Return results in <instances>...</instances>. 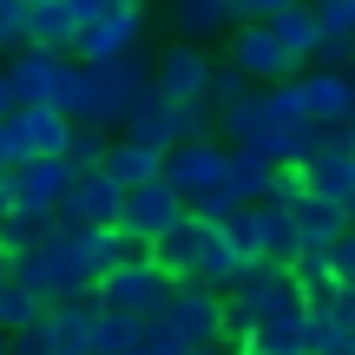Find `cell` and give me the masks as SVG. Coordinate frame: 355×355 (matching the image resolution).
Wrapping results in <instances>:
<instances>
[{
    "instance_id": "ffe728a7",
    "label": "cell",
    "mask_w": 355,
    "mask_h": 355,
    "mask_svg": "<svg viewBox=\"0 0 355 355\" xmlns=\"http://www.w3.org/2000/svg\"><path fill=\"white\" fill-rule=\"evenodd\" d=\"M290 217H296V250H322L329 237L349 230V211H336V204H322V198H296Z\"/></svg>"
},
{
    "instance_id": "4dcf8cb0",
    "label": "cell",
    "mask_w": 355,
    "mask_h": 355,
    "mask_svg": "<svg viewBox=\"0 0 355 355\" xmlns=\"http://www.w3.org/2000/svg\"><path fill=\"white\" fill-rule=\"evenodd\" d=\"M7 355H53V329H46V309H40L26 329L7 336Z\"/></svg>"
},
{
    "instance_id": "7402d4cb",
    "label": "cell",
    "mask_w": 355,
    "mask_h": 355,
    "mask_svg": "<svg viewBox=\"0 0 355 355\" xmlns=\"http://www.w3.org/2000/svg\"><path fill=\"white\" fill-rule=\"evenodd\" d=\"M92 296H66V303H46V329H53V349H79L86 355V336H92Z\"/></svg>"
},
{
    "instance_id": "ba28073f",
    "label": "cell",
    "mask_w": 355,
    "mask_h": 355,
    "mask_svg": "<svg viewBox=\"0 0 355 355\" xmlns=\"http://www.w3.org/2000/svg\"><path fill=\"white\" fill-rule=\"evenodd\" d=\"M112 224H119V184L105 171L73 178L60 211H53V230H112Z\"/></svg>"
},
{
    "instance_id": "44dd1931",
    "label": "cell",
    "mask_w": 355,
    "mask_h": 355,
    "mask_svg": "<svg viewBox=\"0 0 355 355\" xmlns=\"http://www.w3.org/2000/svg\"><path fill=\"white\" fill-rule=\"evenodd\" d=\"M270 33H277V46L290 53V66L303 73L309 60H316V46H322V33H316V20H309V7H283L277 20H263Z\"/></svg>"
},
{
    "instance_id": "f546056e",
    "label": "cell",
    "mask_w": 355,
    "mask_h": 355,
    "mask_svg": "<svg viewBox=\"0 0 355 355\" xmlns=\"http://www.w3.org/2000/svg\"><path fill=\"white\" fill-rule=\"evenodd\" d=\"M40 316V303L26 290H13L7 283V270H0V336H13V329H26V322Z\"/></svg>"
},
{
    "instance_id": "d6a6232c",
    "label": "cell",
    "mask_w": 355,
    "mask_h": 355,
    "mask_svg": "<svg viewBox=\"0 0 355 355\" xmlns=\"http://www.w3.org/2000/svg\"><path fill=\"white\" fill-rule=\"evenodd\" d=\"M263 198H277V204L309 198V191H303V171H296V165H277V171H270V191H263Z\"/></svg>"
},
{
    "instance_id": "2e32d148",
    "label": "cell",
    "mask_w": 355,
    "mask_h": 355,
    "mask_svg": "<svg viewBox=\"0 0 355 355\" xmlns=\"http://www.w3.org/2000/svg\"><path fill=\"white\" fill-rule=\"evenodd\" d=\"M191 257H198V217H178V224H165L158 237H145V263L158 270V277H191Z\"/></svg>"
},
{
    "instance_id": "4316f807",
    "label": "cell",
    "mask_w": 355,
    "mask_h": 355,
    "mask_svg": "<svg viewBox=\"0 0 355 355\" xmlns=\"http://www.w3.org/2000/svg\"><path fill=\"white\" fill-rule=\"evenodd\" d=\"M322 40H355V0H303Z\"/></svg>"
},
{
    "instance_id": "b9f144b4",
    "label": "cell",
    "mask_w": 355,
    "mask_h": 355,
    "mask_svg": "<svg viewBox=\"0 0 355 355\" xmlns=\"http://www.w3.org/2000/svg\"><path fill=\"white\" fill-rule=\"evenodd\" d=\"M33 7H46V0H20V13H33Z\"/></svg>"
},
{
    "instance_id": "7a4b0ae2",
    "label": "cell",
    "mask_w": 355,
    "mask_h": 355,
    "mask_svg": "<svg viewBox=\"0 0 355 355\" xmlns=\"http://www.w3.org/2000/svg\"><path fill=\"white\" fill-rule=\"evenodd\" d=\"M165 290H171V277H158L145 257H132V263H112L99 283H92V303H99V309H112V316L145 322V316H158Z\"/></svg>"
},
{
    "instance_id": "7dc6e473",
    "label": "cell",
    "mask_w": 355,
    "mask_h": 355,
    "mask_svg": "<svg viewBox=\"0 0 355 355\" xmlns=\"http://www.w3.org/2000/svg\"><path fill=\"white\" fill-rule=\"evenodd\" d=\"M237 355H250V349H237Z\"/></svg>"
},
{
    "instance_id": "74e56055",
    "label": "cell",
    "mask_w": 355,
    "mask_h": 355,
    "mask_svg": "<svg viewBox=\"0 0 355 355\" xmlns=\"http://www.w3.org/2000/svg\"><path fill=\"white\" fill-rule=\"evenodd\" d=\"M184 355H237V349H230V343H191Z\"/></svg>"
},
{
    "instance_id": "bcb514c9",
    "label": "cell",
    "mask_w": 355,
    "mask_h": 355,
    "mask_svg": "<svg viewBox=\"0 0 355 355\" xmlns=\"http://www.w3.org/2000/svg\"><path fill=\"white\" fill-rule=\"evenodd\" d=\"M230 13H237V0H230Z\"/></svg>"
},
{
    "instance_id": "8d00e7d4",
    "label": "cell",
    "mask_w": 355,
    "mask_h": 355,
    "mask_svg": "<svg viewBox=\"0 0 355 355\" xmlns=\"http://www.w3.org/2000/svg\"><path fill=\"white\" fill-rule=\"evenodd\" d=\"M60 7H66V20H73V26H92L112 0H60Z\"/></svg>"
},
{
    "instance_id": "3957f363",
    "label": "cell",
    "mask_w": 355,
    "mask_h": 355,
    "mask_svg": "<svg viewBox=\"0 0 355 355\" xmlns=\"http://www.w3.org/2000/svg\"><path fill=\"white\" fill-rule=\"evenodd\" d=\"M224 171H230V145L224 139H184V145H171L165 165H158V178L184 198V211L204 198V191L224 184Z\"/></svg>"
},
{
    "instance_id": "1f68e13d",
    "label": "cell",
    "mask_w": 355,
    "mask_h": 355,
    "mask_svg": "<svg viewBox=\"0 0 355 355\" xmlns=\"http://www.w3.org/2000/svg\"><path fill=\"white\" fill-rule=\"evenodd\" d=\"M322 263H329V277H336V283H349V277H355V237H349V230L322 243Z\"/></svg>"
},
{
    "instance_id": "4fadbf2b",
    "label": "cell",
    "mask_w": 355,
    "mask_h": 355,
    "mask_svg": "<svg viewBox=\"0 0 355 355\" xmlns=\"http://www.w3.org/2000/svg\"><path fill=\"white\" fill-rule=\"evenodd\" d=\"M243 349L250 355H309V309L303 303H283L270 316H257L243 329Z\"/></svg>"
},
{
    "instance_id": "5b68a950",
    "label": "cell",
    "mask_w": 355,
    "mask_h": 355,
    "mask_svg": "<svg viewBox=\"0 0 355 355\" xmlns=\"http://www.w3.org/2000/svg\"><path fill=\"white\" fill-rule=\"evenodd\" d=\"M224 60L237 66L250 86H283V79H296V66H290V53L277 46V33H270L263 20H243V26H230L224 33Z\"/></svg>"
},
{
    "instance_id": "f1b7e54d",
    "label": "cell",
    "mask_w": 355,
    "mask_h": 355,
    "mask_svg": "<svg viewBox=\"0 0 355 355\" xmlns=\"http://www.w3.org/2000/svg\"><path fill=\"white\" fill-rule=\"evenodd\" d=\"M309 355H355V329L329 316H309Z\"/></svg>"
},
{
    "instance_id": "9a60e30c",
    "label": "cell",
    "mask_w": 355,
    "mask_h": 355,
    "mask_svg": "<svg viewBox=\"0 0 355 355\" xmlns=\"http://www.w3.org/2000/svg\"><path fill=\"white\" fill-rule=\"evenodd\" d=\"M230 26H237L230 0H171V33L184 40V46H204V53H211Z\"/></svg>"
},
{
    "instance_id": "8fae6325",
    "label": "cell",
    "mask_w": 355,
    "mask_h": 355,
    "mask_svg": "<svg viewBox=\"0 0 355 355\" xmlns=\"http://www.w3.org/2000/svg\"><path fill=\"white\" fill-rule=\"evenodd\" d=\"M204 73H211V53L204 46L171 40V46L152 53V92L158 99H204Z\"/></svg>"
},
{
    "instance_id": "6da1fadb",
    "label": "cell",
    "mask_w": 355,
    "mask_h": 355,
    "mask_svg": "<svg viewBox=\"0 0 355 355\" xmlns=\"http://www.w3.org/2000/svg\"><path fill=\"white\" fill-rule=\"evenodd\" d=\"M92 73V112H86V125H99V132H119V119L139 105V92L152 86V60L145 53H125V60H105V66H86Z\"/></svg>"
},
{
    "instance_id": "cb8c5ba5",
    "label": "cell",
    "mask_w": 355,
    "mask_h": 355,
    "mask_svg": "<svg viewBox=\"0 0 355 355\" xmlns=\"http://www.w3.org/2000/svg\"><path fill=\"white\" fill-rule=\"evenodd\" d=\"M105 145H112V132H99V125H73V132H66V145H60V165L73 171V178H86V171H99Z\"/></svg>"
},
{
    "instance_id": "ac0fdd59",
    "label": "cell",
    "mask_w": 355,
    "mask_h": 355,
    "mask_svg": "<svg viewBox=\"0 0 355 355\" xmlns=\"http://www.w3.org/2000/svg\"><path fill=\"white\" fill-rule=\"evenodd\" d=\"M13 132H20V145H26V158H60V145H66V119L53 112V105H13Z\"/></svg>"
},
{
    "instance_id": "83f0119b",
    "label": "cell",
    "mask_w": 355,
    "mask_h": 355,
    "mask_svg": "<svg viewBox=\"0 0 355 355\" xmlns=\"http://www.w3.org/2000/svg\"><path fill=\"white\" fill-rule=\"evenodd\" d=\"M270 171L277 165H263V158H250V152H230V184L243 191V204H257L270 191Z\"/></svg>"
},
{
    "instance_id": "f6af8a7d",
    "label": "cell",
    "mask_w": 355,
    "mask_h": 355,
    "mask_svg": "<svg viewBox=\"0 0 355 355\" xmlns=\"http://www.w3.org/2000/svg\"><path fill=\"white\" fill-rule=\"evenodd\" d=\"M0 355H7V336H0Z\"/></svg>"
},
{
    "instance_id": "836d02e7",
    "label": "cell",
    "mask_w": 355,
    "mask_h": 355,
    "mask_svg": "<svg viewBox=\"0 0 355 355\" xmlns=\"http://www.w3.org/2000/svg\"><path fill=\"white\" fill-rule=\"evenodd\" d=\"M349 60H355V40H322L309 66H322V73H349Z\"/></svg>"
},
{
    "instance_id": "f35d334b",
    "label": "cell",
    "mask_w": 355,
    "mask_h": 355,
    "mask_svg": "<svg viewBox=\"0 0 355 355\" xmlns=\"http://www.w3.org/2000/svg\"><path fill=\"white\" fill-rule=\"evenodd\" d=\"M13 211V171H0V217Z\"/></svg>"
},
{
    "instance_id": "60d3db41",
    "label": "cell",
    "mask_w": 355,
    "mask_h": 355,
    "mask_svg": "<svg viewBox=\"0 0 355 355\" xmlns=\"http://www.w3.org/2000/svg\"><path fill=\"white\" fill-rule=\"evenodd\" d=\"M13 13H20V0H0V20H13Z\"/></svg>"
},
{
    "instance_id": "ee69618b",
    "label": "cell",
    "mask_w": 355,
    "mask_h": 355,
    "mask_svg": "<svg viewBox=\"0 0 355 355\" xmlns=\"http://www.w3.org/2000/svg\"><path fill=\"white\" fill-rule=\"evenodd\" d=\"M53 355H79V349H53Z\"/></svg>"
},
{
    "instance_id": "d6986e66",
    "label": "cell",
    "mask_w": 355,
    "mask_h": 355,
    "mask_svg": "<svg viewBox=\"0 0 355 355\" xmlns=\"http://www.w3.org/2000/svg\"><path fill=\"white\" fill-rule=\"evenodd\" d=\"M158 165H165V152H152V145H132V139H112L105 145V158H99V171L112 178L119 191H132V184H152Z\"/></svg>"
},
{
    "instance_id": "484cf974",
    "label": "cell",
    "mask_w": 355,
    "mask_h": 355,
    "mask_svg": "<svg viewBox=\"0 0 355 355\" xmlns=\"http://www.w3.org/2000/svg\"><path fill=\"white\" fill-rule=\"evenodd\" d=\"M243 92H257L250 79L237 73V66L224 60V53H211V73H204V99L211 105H230V99H243Z\"/></svg>"
},
{
    "instance_id": "e0dca14e",
    "label": "cell",
    "mask_w": 355,
    "mask_h": 355,
    "mask_svg": "<svg viewBox=\"0 0 355 355\" xmlns=\"http://www.w3.org/2000/svg\"><path fill=\"white\" fill-rule=\"evenodd\" d=\"M243 270V257L230 250L224 224H198V257H191V283H204V290H230V277Z\"/></svg>"
},
{
    "instance_id": "d4e9b609",
    "label": "cell",
    "mask_w": 355,
    "mask_h": 355,
    "mask_svg": "<svg viewBox=\"0 0 355 355\" xmlns=\"http://www.w3.org/2000/svg\"><path fill=\"white\" fill-rule=\"evenodd\" d=\"M53 237V217H26V211H7L0 217V263L20 250H40V243Z\"/></svg>"
},
{
    "instance_id": "7c38bea8",
    "label": "cell",
    "mask_w": 355,
    "mask_h": 355,
    "mask_svg": "<svg viewBox=\"0 0 355 355\" xmlns=\"http://www.w3.org/2000/svg\"><path fill=\"white\" fill-rule=\"evenodd\" d=\"M66 184H73V171H66L60 158H26V165H13V211L53 217L60 198H66Z\"/></svg>"
},
{
    "instance_id": "5bb4252c",
    "label": "cell",
    "mask_w": 355,
    "mask_h": 355,
    "mask_svg": "<svg viewBox=\"0 0 355 355\" xmlns=\"http://www.w3.org/2000/svg\"><path fill=\"white\" fill-rule=\"evenodd\" d=\"M250 237H257V263L290 270V257H296V217H290V204L257 198L250 204Z\"/></svg>"
},
{
    "instance_id": "30bf717a",
    "label": "cell",
    "mask_w": 355,
    "mask_h": 355,
    "mask_svg": "<svg viewBox=\"0 0 355 355\" xmlns=\"http://www.w3.org/2000/svg\"><path fill=\"white\" fill-rule=\"evenodd\" d=\"M178 217H184V198H178L165 178L119 191V230H132V237H158V230L178 224Z\"/></svg>"
},
{
    "instance_id": "277c9868",
    "label": "cell",
    "mask_w": 355,
    "mask_h": 355,
    "mask_svg": "<svg viewBox=\"0 0 355 355\" xmlns=\"http://www.w3.org/2000/svg\"><path fill=\"white\" fill-rule=\"evenodd\" d=\"M158 316L171 322V336L184 349L191 343H217V336H224V290H204V283L178 277L165 290V303H158Z\"/></svg>"
},
{
    "instance_id": "7bdbcfd3",
    "label": "cell",
    "mask_w": 355,
    "mask_h": 355,
    "mask_svg": "<svg viewBox=\"0 0 355 355\" xmlns=\"http://www.w3.org/2000/svg\"><path fill=\"white\" fill-rule=\"evenodd\" d=\"M112 7H145V0H112Z\"/></svg>"
},
{
    "instance_id": "8992f818",
    "label": "cell",
    "mask_w": 355,
    "mask_h": 355,
    "mask_svg": "<svg viewBox=\"0 0 355 355\" xmlns=\"http://www.w3.org/2000/svg\"><path fill=\"white\" fill-rule=\"evenodd\" d=\"M139 40H145V7H105L92 26H79V33H73V53H66V60L105 66V60L139 53Z\"/></svg>"
},
{
    "instance_id": "9c48e42d",
    "label": "cell",
    "mask_w": 355,
    "mask_h": 355,
    "mask_svg": "<svg viewBox=\"0 0 355 355\" xmlns=\"http://www.w3.org/2000/svg\"><path fill=\"white\" fill-rule=\"evenodd\" d=\"M7 92H13V105H53L60 99V79H66V53H40V46H20V53H7Z\"/></svg>"
},
{
    "instance_id": "ab89813d",
    "label": "cell",
    "mask_w": 355,
    "mask_h": 355,
    "mask_svg": "<svg viewBox=\"0 0 355 355\" xmlns=\"http://www.w3.org/2000/svg\"><path fill=\"white\" fill-rule=\"evenodd\" d=\"M13 112V92H7V66H0V119Z\"/></svg>"
},
{
    "instance_id": "d590c367",
    "label": "cell",
    "mask_w": 355,
    "mask_h": 355,
    "mask_svg": "<svg viewBox=\"0 0 355 355\" xmlns=\"http://www.w3.org/2000/svg\"><path fill=\"white\" fill-rule=\"evenodd\" d=\"M13 165H26V145L13 132V119H0V171H13Z\"/></svg>"
},
{
    "instance_id": "52a82bcc",
    "label": "cell",
    "mask_w": 355,
    "mask_h": 355,
    "mask_svg": "<svg viewBox=\"0 0 355 355\" xmlns=\"http://www.w3.org/2000/svg\"><path fill=\"white\" fill-rule=\"evenodd\" d=\"M290 92H296V112H303L316 132L349 125V119H355V79H349V73H322V66H303V73L290 79Z\"/></svg>"
},
{
    "instance_id": "603a6c76",
    "label": "cell",
    "mask_w": 355,
    "mask_h": 355,
    "mask_svg": "<svg viewBox=\"0 0 355 355\" xmlns=\"http://www.w3.org/2000/svg\"><path fill=\"white\" fill-rule=\"evenodd\" d=\"M73 33H79V26L66 20L60 0H46V7L26 13V46H40V53H73Z\"/></svg>"
},
{
    "instance_id": "e575fe53",
    "label": "cell",
    "mask_w": 355,
    "mask_h": 355,
    "mask_svg": "<svg viewBox=\"0 0 355 355\" xmlns=\"http://www.w3.org/2000/svg\"><path fill=\"white\" fill-rule=\"evenodd\" d=\"M283 7H303V0H237V26L243 20H277Z\"/></svg>"
}]
</instances>
